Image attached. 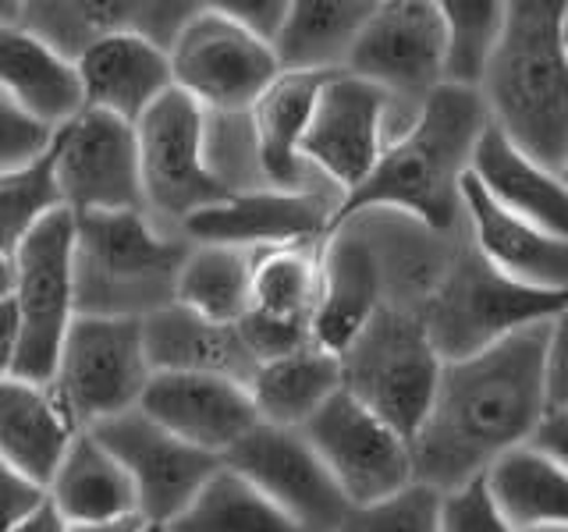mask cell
Masks as SVG:
<instances>
[{
    "label": "cell",
    "instance_id": "obj_1",
    "mask_svg": "<svg viewBox=\"0 0 568 532\" xmlns=\"http://www.w3.org/2000/svg\"><path fill=\"white\" fill-rule=\"evenodd\" d=\"M547 334L550 319L469 359L444 362L434 405L413 437L416 483L452 493L526 448L547 416Z\"/></svg>",
    "mask_w": 568,
    "mask_h": 532
},
{
    "label": "cell",
    "instance_id": "obj_2",
    "mask_svg": "<svg viewBox=\"0 0 568 532\" xmlns=\"http://www.w3.org/2000/svg\"><path fill=\"white\" fill-rule=\"evenodd\" d=\"M487 129L490 114L476 89L440 85L419 106L413 129L384 150L366 182L337 203L331 231L359 213L384 209L419 221L437 235H458L466 227L462 188Z\"/></svg>",
    "mask_w": 568,
    "mask_h": 532
},
{
    "label": "cell",
    "instance_id": "obj_3",
    "mask_svg": "<svg viewBox=\"0 0 568 532\" xmlns=\"http://www.w3.org/2000/svg\"><path fill=\"white\" fill-rule=\"evenodd\" d=\"M565 4L568 0H508L505 35L479 85L494 129L550 171L568 164Z\"/></svg>",
    "mask_w": 568,
    "mask_h": 532
},
{
    "label": "cell",
    "instance_id": "obj_4",
    "mask_svg": "<svg viewBox=\"0 0 568 532\" xmlns=\"http://www.w3.org/2000/svg\"><path fill=\"white\" fill-rule=\"evenodd\" d=\"M79 221V316L146 319L174 306L192 242L156 227L146 209Z\"/></svg>",
    "mask_w": 568,
    "mask_h": 532
},
{
    "label": "cell",
    "instance_id": "obj_5",
    "mask_svg": "<svg viewBox=\"0 0 568 532\" xmlns=\"http://www.w3.org/2000/svg\"><path fill=\"white\" fill-rule=\"evenodd\" d=\"M565 306L568 295L532 291L508 280L476 253L469 235H462L448 270L440 274L437 288L419 306V319L440 359L458 362L532 324L555 319Z\"/></svg>",
    "mask_w": 568,
    "mask_h": 532
},
{
    "label": "cell",
    "instance_id": "obj_6",
    "mask_svg": "<svg viewBox=\"0 0 568 532\" xmlns=\"http://www.w3.org/2000/svg\"><path fill=\"white\" fill-rule=\"evenodd\" d=\"M79 221L58 206L29 227L14 248V306L22 316L11 377L50 383L64 337L79 316Z\"/></svg>",
    "mask_w": 568,
    "mask_h": 532
},
{
    "label": "cell",
    "instance_id": "obj_7",
    "mask_svg": "<svg viewBox=\"0 0 568 532\" xmlns=\"http://www.w3.org/2000/svg\"><path fill=\"white\" fill-rule=\"evenodd\" d=\"M345 390L413 440L430 412L444 359L416 309L384 306L342 351Z\"/></svg>",
    "mask_w": 568,
    "mask_h": 532
},
{
    "label": "cell",
    "instance_id": "obj_8",
    "mask_svg": "<svg viewBox=\"0 0 568 532\" xmlns=\"http://www.w3.org/2000/svg\"><path fill=\"white\" fill-rule=\"evenodd\" d=\"M142 209L146 217L185 238V224L210 206L231 200V192L206 160V111L182 89L160 100L135 124Z\"/></svg>",
    "mask_w": 568,
    "mask_h": 532
},
{
    "label": "cell",
    "instance_id": "obj_9",
    "mask_svg": "<svg viewBox=\"0 0 568 532\" xmlns=\"http://www.w3.org/2000/svg\"><path fill=\"white\" fill-rule=\"evenodd\" d=\"M416 114L419 111H405L373 82L337 71L316 93L302 139V164L345 200L373 174L390 142L413 129Z\"/></svg>",
    "mask_w": 568,
    "mask_h": 532
},
{
    "label": "cell",
    "instance_id": "obj_10",
    "mask_svg": "<svg viewBox=\"0 0 568 532\" xmlns=\"http://www.w3.org/2000/svg\"><path fill=\"white\" fill-rule=\"evenodd\" d=\"M153 380L146 330L129 316H75L50 387L79 430L129 416Z\"/></svg>",
    "mask_w": 568,
    "mask_h": 532
},
{
    "label": "cell",
    "instance_id": "obj_11",
    "mask_svg": "<svg viewBox=\"0 0 568 532\" xmlns=\"http://www.w3.org/2000/svg\"><path fill=\"white\" fill-rule=\"evenodd\" d=\"M174 89H182L206 114H248L281 79L274 47L235 25L217 4H200L171 43Z\"/></svg>",
    "mask_w": 568,
    "mask_h": 532
},
{
    "label": "cell",
    "instance_id": "obj_12",
    "mask_svg": "<svg viewBox=\"0 0 568 532\" xmlns=\"http://www.w3.org/2000/svg\"><path fill=\"white\" fill-rule=\"evenodd\" d=\"M58 200L75 217L142 209V171L135 124L85 111L64 124L50 150Z\"/></svg>",
    "mask_w": 568,
    "mask_h": 532
},
{
    "label": "cell",
    "instance_id": "obj_13",
    "mask_svg": "<svg viewBox=\"0 0 568 532\" xmlns=\"http://www.w3.org/2000/svg\"><path fill=\"white\" fill-rule=\"evenodd\" d=\"M306 440L342 487L348 504H373L416 483L413 440L395 426L352 398L348 390L334 395L320 416L306 426Z\"/></svg>",
    "mask_w": 568,
    "mask_h": 532
},
{
    "label": "cell",
    "instance_id": "obj_14",
    "mask_svg": "<svg viewBox=\"0 0 568 532\" xmlns=\"http://www.w3.org/2000/svg\"><path fill=\"white\" fill-rule=\"evenodd\" d=\"M345 71L384 89L405 111H419L444 85L440 0H381Z\"/></svg>",
    "mask_w": 568,
    "mask_h": 532
},
{
    "label": "cell",
    "instance_id": "obj_15",
    "mask_svg": "<svg viewBox=\"0 0 568 532\" xmlns=\"http://www.w3.org/2000/svg\"><path fill=\"white\" fill-rule=\"evenodd\" d=\"M93 433L129 472L139 497V514L160 529H168L224 466V458L192 448L150 416H142L139 408L93 426Z\"/></svg>",
    "mask_w": 568,
    "mask_h": 532
},
{
    "label": "cell",
    "instance_id": "obj_16",
    "mask_svg": "<svg viewBox=\"0 0 568 532\" xmlns=\"http://www.w3.org/2000/svg\"><path fill=\"white\" fill-rule=\"evenodd\" d=\"M224 466L245 475L306 532H334L348 511L342 487L334 483L302 430H277L260 422L224 458Z\"/></svg>",
    "mask_w": 568,
    "mask_h": 532
},
{
    "label": "cell",
    "instance_id": "obj_17",
    "mask_svg": "<svg viewBox=\"0 0 568 532\" xmlns=\"http://www.w3.org/2000/svg\"><path fill=\"white\" fill-rule=\"evenodd\" d=\"M342 195L327 188L284 192L256 188L235 192L185 224V238L195 245H231L245 253H271L292 245H324Z\"/></svg>",
    "mask_w": 568,
    "mask_h": 532
},
{
    "label": "cell",
    "instance_id": "obj_18",
    "mask_svg": "<svg viewBox=\"0 0 568 532\" xmlns=\"http://www.w3.org/2000/svg\"><path fill=\"white\" fill-rule=\"evenodd\" d=\"M324 245L271 248L256 256L253 301L239 327L260 362L316 345V319L324 306Z\"/></svg>",
    "mask_w": 568,
    "mask_h": 532
},
{
    "label": "cell",
    "instance_id": "obj_19",
    "mask_svg": "<svg viewBox=\"0 0 568 532\" xmlns=\"http://www.w3.org/2000/svg\"><path fill=\"white\" fill-rule=\"evenodd\" d=\"M139 412L213 458H227L260 426L248 387L206 372H153Z\"/></svg>",
    "mask_w": 568,
    "mask_h": 532
},
{
    "label": "cell",
    "instance_id": "obj_20",
    "mask_svg": "<svg viewBox=\"0 0 568 532\" xmlns=\"http://www.w3.org/2000/svg\"><path fill=\"white\" fill-rule=\"evenodd\" d=\"M85 106L139 124L174 89L171 53L135 29L106 32L75 61Z\"/></svg>",
    "mask_w": 568,
    "mask_h": 532
},
{
    "label": "cell",
    "instance_id": "obj_21",
    "mask_svg": "<svg viewBox=\"0 0 568 532\" xmlns=\"http://www.w3.org/2000/svg\"><path fill=\"white\" fill-rule=\"evenodd\" d=\"M462 209H466L469 242L494 270L532 291L568 295V242L550 238L540 227L497 206L473 174L462 188Z\"/></svg>",
    "mask_w": 568,
    "mask_h": 532
},
{
    "label": "cell",
    "instance_id": "obj_22",
    "mask_svg": "<svg viewBox=\"0 0 568 532\" xmlns=\"http://www.w3.org/2000/svg\"><path fill=\"white\" fill-rule=\"evenodd\" d=\"M384 306V266L363 224L348 221L334 227L324 245V306L316 319V345L342 355Z\"/></svg>",
    "mask_w": 568,
    "mask_h": 532
},
{
    "label": "cell",
    "instance_id": "obj_23",
    "mask_svg": "<svg viewBox=\"0 0 568 532\" xmlns=\"http://www.w3.org/2000/svg\"><path fill=\"white\" fill-rule=\"evenodd\" d=\"M82 430L68 416L58 390L4 372L0 377V458L47 490Z\"/></svg>",
    "mask_w": 568,
    "mask_h": 532
},
{
    "label": "cell",
    "instance_id": "obj_24",
    "mask_svg": "<svg viewBox=\"0 0 568 532\" xmlns=\"http://www.w3.org/2000/svg\"><path fill=\"white\" fill-rule=\"evenodd\" d=\"M0 89L53 132L85 111L75 61L22 25V18L0 25Z\"/></svg>",
    "mask_w": 568,
    "mask_h": 532
},
{
    "label": "cell",
    "instance_id": "obj_25",
    "mask_svg": "<svg viewBox=\"0 0 568 532\" xmlns=\"http://www.w3.org/2000/svg\"><path fill=\"white\" fill-rule=\"evenodd\" d=\"M142 330L153 372H206L248 387L260 369L256 351L248 348L239 324H213L178 301L142 319Z\"/></svg>",
    "mask_w": 568,
    "mask_h": 532
},
{
    "label": "cell",
    "instance_id": "obj_26",
    "mask_svg": "<svg viewBox=\"0 0 568 532\" xmlns=\"http://www.w3.org/2000/svg\"><path fill=\"white\" fill-rule=\"evenodd\" d=\"M473 177L497 206L540 227L544 235L568 242V182L561 171H550L523 150H515L494 124L476 146Z\"/></svg>",
    "mask_w": 568,
    "mask_h": 532
},
{
    "label": "cell",
    "instance_id": "obj_27",
    "mask_svg": "<svg viewBox=\"0 0 568 532\" xmlns=\"http://www.w3.org/2000/svg\"><path fill=\"white\" fill-rule=\"evenodd\" d=\"M324 79L327 75L281 71V79L266 89L260 103L248 111L260 160H263V174H266V182H271V188H284V192L327 188L306 164H302V139H306L316 93H320V85H324Z\"/></svg>",
    "mask_w": 568,
    "mask_h": 532
},
{
    "label": "cell",
    "instance_id": "obj_28",
    "mask_svg": "<svg viewBox=\"0 0 568 532\" xmlns=\"http://www.w3.org/2000/svg\"><path fill=\"white\" fill-rule=\"evenodd\" d=\"M345 390L342 355L320 345L298 348L281 359L260 362L256 377L248 380L256 416L263 426L277 430H306L334 395Z\"/></svg>",
    "mask_w": 568,
    "mask_h": 532
},
{
    "label": "cell",
    "instance_id": "obj_29",
    "mask_svg": "<svg viewBox=\"0 0 568 532\" xmlns=\"http://www.w3.org/2000/svg\"><path fill=\"white\" fill-rule=\"evenodd\" d=\"M47 501L58 508L68 525L114 522L139 514V497L129 472L93 430H82L71 440L58 475L47 487Z\"/></svg>",
    "mask_w": 568,
    "mask_h": 532
},
{
    "label": "cell",
    "instance_id": "obj_30",
    "mask_svg": "<svg viewBox=\"0 0 568 532\" xmlns=\"http://www.w3.org/2000/svg\"><path fill=\"white\" fill-rule=\"evenodd\" d=\"M381 0H292L288 25L274 53L281 71L295 75H337Z\"/></svg>",
    "mask_w": 568,
    "mask_h": 532
},
{
    "label": "cell",
    "instance_id": "obj_31",
    "mask_svg": "<svg viewBox=\"0 0 568 532\" xmlns=\"http://www.w3.org/2000/svg\"><path fill=\"white\" fill-rule=\"evenodd\" d=\"M487 490L515 532L568 525V472L532 443L494 461L487 472Z\"/></svg>",
    "mask_w": 568,
    "mask_h": 532
},
{
    "label": "cell",
    "instance_id": "obj_32",
    "mask_svg": "<svg viewBox=\"0 0 568 532\" xmlns=\"http://www.w3.org/2000/svg\"><path fill=\"white\" fill-rule=\"evenodd\" d=\"M256 256L231 245H195L178 277V306L213 319V324H242L253 301Z\"/></svg>",
    "mask_w": 568,
    "mask_h": 532
},
{
    "label": "cell",
    "instance_id": "obj_33",
    "mask_svg": "<svg viewBox=\"0 0 568 532\" xmlns=\"http://www.w3.org/2000/svg\"><path fill=\"white\" fill-rule=\"evenodd\" d=\"M168 532H306L245 475L221 466Z\"/></svg>",
    "mask_w": 568,
    "mask_h": 532
},
{
    "label": "cell",
    "instance_id": "obj_34",
    "mask_svg": "<svg viewBox=\"0 0 568 532\" xmlns=\"http://www.w3.org/2000/svg\"><path fill=\"white\" fill-rule=\"evenodd\" d=\"M444 18V85L476 89L505 35L508 0H440Z\"/></svg>",
    "mask_w": 568,
    "mask_h": 532
},
{
    "label": "cell",
    "instance_id": "obj_35",
    "mask_svg": "<svg viewBox=\"0 0 568 532\" xmlns=\"http://www.w3.org/2000/svg\"><path fill=\"white\" fill-rule=\"evenodd\" d=\"M444 493L426 483H408L405 490L373 504H348L342 525L334 532H440Z\"/></svg>",
    "mask_w": 568,
    "mask_h": 532
},
{
    "label": "cell",
    "instance_id": "obj_36",
    "mask_svg": "<svg viewBox=\"0 0 568 532\" xmlns=\"http://www.w3.org/2000/svg\"><path fill=\"white\" fill-rule=\"evenodd\" d=\"M58 185H53L50 156L43 164L18 174H0V256H14L18 242L43 213L58 209Z\"/></svg>",
    "mask_w": 568,
    "mask_h": 532
},
{
    "label": "cell",
    "instance_id": "obj_37",
    "mask_svg": "<svg viewBox=\"0 0 568 532\" xmlns=\"http://www.w3.org/2000/svg\"><path fill=\"white\" fill-rule=\"evenodd\" d=\"M58 132L22 111L4 89H0V174H18L43 164L53 150Z\"/></svg>",
    "mask_w": 568,
    "mask_h": 532
},
{
    "label": "cell",
    "instance_id": "obj_38",
    "mask_svg": "<svg viewBox=\"0 0 568 532\" xmlns=\"http://www.w3.org/2000/svg\"><path fill=\"white\" fill-rule=\"evenodd\" d=\"M440 532H515L508 519L497 511L494 497L487 490V475L473 483L444 493L440 504Z\"/></svg>",
    "mask_w": 568,
    "mask_h": 532
},
{
    "label": "cell",
    "instance_id": "obj_39",
    "mask_svg": "<svg viewBox=\"0 0 568 532\" xmlns=\"http://www.w3.org/2000/svg\"><path fill=\"white\" fill-rule=\"evenodd\" d=\"M217 8L248 35H256L260 43L274 47L281 40L284 25H288L292 0H221Z\"/></svg>",
    "mask_w": 568,
    "mask_h": 532
},
{
    "label": "cell",
    "instance_id": "obj_40",
    "mask_svg": "<svg viewBox=\"0 0 568 532\" xmlns=\"http://www.w3.org/2000/svg\"><path fill=\"white\" fill-rule=\"evenodd\" d=\"M544 390H547V412H568V306L550 319L547 355H544Z\"/></svg>",
    "mask_w": 568,
    "mask_h": 532
},
{
    "label": "cell",
    "instance_id": "obj_41",
    "mask_svg": "<svg viewBox=\"0 0 568 532\" xmlns=\"http://www.w3.org/2000/svg\"><path fill=\"white\" fill-rule=\"evenodd\" d=\"M47 501V490L29 483L26 475H18L4 458H0V532L18 525L29 511H36Z\"/></svg>",
    "mask_w": 568,
    "mask_h": 532
},
{
    "label": "cell",
    "instance_id": "obj_42",
    "mask_svg": "<svg viewBox=\"0 0 568 532\" xmlns=\"http://www.w3.org/2000/svg\"><path fill=\"white\" fill-rule=\"evenodd\" d=\"M529 443L568 472V412H547Z\"/></svg>",
    "mask_w": 568,
    "mask_h": 532
},
{
    "label": "cell",
    "instance_id": "obj_43",
    "mask_svg": "<svg viewBox=\"0 0 568 532\" xmlns=\"http://www.w3.org/2000/svg\"><path fill=\"white\" fill-rule=\"evenodd\" d=\"M18 341H22V316H18L14 298H8V301H0V366L8 372L14 362Z\"/></svg>",
    "mask_w": 568,
    "mask_h": 532
},
{
    "label": "cell",
    "instance_id": "obj_44",
    "mask_svg": "<svg viewBox=\"0 0 568 532\" xmlns=\"http://www.w3.org/2000/svg\"><path fill=\"white\" fill-rule=\"evenodd\" d=\"M64 529H68V522L58 514V508H53L50 501H43L36 511H29L22 522L11 525L8 532H64Z\"/></svg>",
    "mask_w": 568,
    "mask_h": 532
},
{
    "label": "cell",
    "instance_id": "obj_45",
    "mask_svg": "<svg viewBox=\"0 0 568 532\" xmlns=\"http://www.w3.org/2000/svg\"><path fill=\"white\" fill-rule=\"evenodd\" d=\"M150 522L142 514H132V519H114V522H79L68 525L64 532H146Z\"/></svg>",
    "mask_w": 568,
    "mask_h": 532
},
{
    "label": "cell",
    "instance_id": "obj_46",
    "mask_svg": "<svg viewBox=\"0 0 568 532\" xmlns=\"http://www.w3.org/2000/svg\"><path fill=\"white\" fill-rule=\"evenodd\" d=\"M14 298V256H0V301Z\"/></svg>",
    "mask_w": 568,
    "mask_h": 532
},
{
    "label": "cell",
    "instance_id": "obj_47",
    "mask_svg": "<svg viewBox=\"0 0 568 532\" xmlns=\"http://www.w3.org/2000/svg\"><path fill=\"white\" fill-rule=\"evenodd\" d=\"M561 43H565V53H568V4H565V18H561Z\"/></svg>",
    "mask_w": 568,
    "mask_h": 532
},
{
    "label": "cell",
    "instance_id": "obj_48",
    "mask_svg": "<svg viewBox=\"0 0 568 532\" xmlns=\"http://www.w3.org/2000/svg\"><path fill=\"white\" fill-rule=\"evenodd\" d=\"M532 532H568V525H547V529H532Z\"/></svg>",
    "mask_w": 568,
    "mask_h": 532
},
{
    "label": "cell",
    "instance_id": "obj_49",
    "mask_svg": "<svg viewBox=\"0 0 568 532\" xmlns=\"http://www.w3.org/2000/svg\"><path fill=\"white\" fill-rule=\"evenodd\" d=\"M146 532H168V529H160V525H150Z\"/></svg>",
    "mask_w": 568,
    "mask_h": 532
},
{
    "label": "cell",
    "instance_id": "obj_50",
    "mask_svg": "<svg viewBox=\"0 0 568 532\" xmlns=\"http://www.w3.org/2000/svg\"><path fill=\"white\" fill-rule=\"evenodd\" d=\"M561 177H565V182H568V164H565V167H561Z\"/></svg>",
    "mask_w": 568,
    "mask_h": 532
},
{
    "label": "cell",
    "instance_id": "obj_51",
    "mask_svg": "<svg viewBox=\"0 0 568 532\" xmlns=\"http://www.w3.org/2000/svg\"><path fill=\"white\" fill-rule=\"evenodd\" d=\"M4 372H8V369H4V366H0V377H4Z\"/></svg>",
    "mask_w": 568,
    "mask_h": 532
}]
</instances>
